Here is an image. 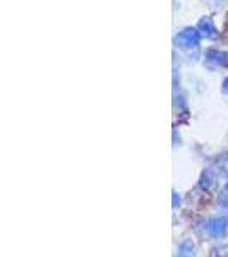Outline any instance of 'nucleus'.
Wrapping results in <instances>:
<instances>
[{
    "label": "nucleus",
    "mask_w": 228,
    "mask_h": 257,
    "mask_svg": "<svg viewBox=\"0 0 228 257\" xmlns=\"http://www.w3.org/2000/svg\"><path fill=\"white\" fill-rule=\"evenodd\" d=\"M223 84H225V91L228 93V79H225V82H223Z\"/></svg>",
    "instance_id": "nucleus-7"
},
{
    "label": "nucleus",
    "mask_w": 228,
    "mask_h": 257,
    "mask_svg": "<svg viewBox=\"0 0 228 257\" xmlns=\"http://www.w3.org/2000/svg\"><path fill=\"white\" fill-rule=\"evenodd\" d=\"M213 184H214V175L211 173V170H208V172H206L201 178V187L209 189V187H213Z\"/></svg>",
    "instance_id": "nucleus-5"
},
{
    "label": "nucleus",
    "mask_w": 228,
    "mask_h": 257,
    "mask_svg": "<svg viewBox=\"0 0 228 257\" xmlns=\"http://www.w3.org/2000/svg\"><path fill=\"white\" fill-rule=\"evenodd\" d=\"M192 252H194V243L190 242V240H185V242H182L179 245V254H182V255L192 254Z\"/></svg>",
    "instance_id": "nucleus-6"
},
{
    "label": "nucleus",
    "mask_w": 228,
    "mask_h": 257,
    "mask_svg": "<svg viewBox=\"0 0 228 257\" xmlns=\"http://www.w3.org/2000/svg\"><path fill=\"white\" fill-rule=\"evenodd\" d=\"M197 31L201 33L202 36H206V38H214V36H216V26H214L213 21L209 18H204V19L199 21Z\"/></svg>",
    "instance_id": "nucleus-4"
},
{
    "label": "nucleus",
    "mask_w": 228,
    "mask_h": 257,
    "mask_svg": "<svg viewBox=\"0 0 228 257\" xmlns=\"http://www.w3.org/2000/svg\"><path fill=\"white\" fill-rule=\"evenodd\" d=\"M206 59L211 64L219 65V67H228V52H223V50H208Z\"/></svg>",
    "instance_id": "nucleus-3"
},
{
    "label": "nucleus",
    "mask_w": 228,
    "mask_h": 257,
    "mask_svg": "<svg viewBox=\"0 0 228 257\" xmlns=\"http://www.w3.org/2000/svg\"><path fill=\"white\" fill-rule=\"evenodd\" d=\"M177 45L182 48H196L201 41V33L194 28H185L177 35Z\"/></svg>",
    "instance_id": "nucleus-1"
},
{
    "label": "nucleus",
    "mask_w": 228,
    "mask_h": 257,
    "mask_svg": "<svg viewBox=\"0 0 228 257\" xmlns=\"http://www.w3.org/2000/svg\"><path fill=\"white\" fill-rule=\"evenodd\" d=\"M226 228H228V223L225 218H213V219H209L208 225H206V231H208L213 238H219L226 233Z\"/></svg>",
    "instance_id": "nucleus-2"
}]
</instances>
